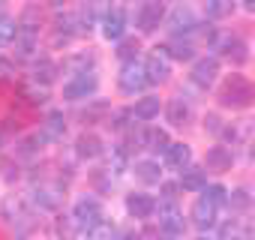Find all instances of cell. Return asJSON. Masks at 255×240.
I'll return each instance as SVG.
<instances>
[{"instance_id":"30","label":"cell","mask_w":255,"mask_h":240,"mask_svg":"<svg viewBox=\"0 0 255 240\" xmlns=\"http://www.w3.org/2000/svg\"><path fill=\"white\" fill-rule=\"evenodd\" d=\"M168 54L177 57V60H192V57H195V45H192L189 39H174L171 48H168Z\"/></svg>"},{"instance_id":"39","label":"cell","mask_w":255,"mask_h":240,"mask_svg":"<svg viewBox=\"0 0 255 240\" xmlns=\"http://www.w3.org/2000/svg\"><path fill=\"white\" fill-rule=\"evenodd\" d=\"M15 72V66H12V60H6V57H0V78H9Z\"/></svg>"},{"instance_id":"16","label":"cell","mask_w":255,"mask_h":240,"mask_svg":"<svg viewBox=\"0 0 255 240\" xmlns=\"http://www.w3.org/2000/svg\"><path fill=\"white\" fill-rule=\"evenodd\" d=\"M204 165H207L210 171H231V165H234V153H231L228 147H210L207 156H204Z\"/></svg>"},{"instance_id":"28","label":"cell","mask_w":255,"mask_h":240,"mask_svg":"<svg viewBox=\"0 0 255 240\" xmlns=\"http://www.w3.org/2000/svg\"><path fill=\"white\" fill-rule=\"evenodd\" d=\"M204 3V12H207V18H225L228 12H231V0H201Z\"/></svg>"},{"instance_id":"10","label":"cell","mask_w":255,"mask_h":240,"mask_svg":"<svg viewBox=\"0 0 255 240\" xmlns=\"http://www.w3.org/2000/svg\"><path fill=\"white\" fill-rule=\"evenodd\" d=\"M216 75H219V60L216 57L195 60V66H192V84L195 87H210L216 81Z\"/></svg>"},{"instance_id":"32","label":"cell","mask_w":255,"mask_h":240,"mask_svg":"<svg viewBox=\"0 0 255 240\" xmlns=\"http://www.w3.org/2000/svg\"><path fill=\"white\" fill-rule=\"evenodd\" d=\"M21 96H24L30 105H45V102H48V90H45L42 84H27V87L21 90Z\"/></svg>"},{"instance_id":"34","label":"cell","mask_w":255,"mask_h":240,"mask_svg":"<svg viewBox=\"0 0 255 240\" xmlns=\"http://www.w3.org/2000/svg\"><path fill=\"white\" fill-rule=\"evenodd\" d=\"M15 33H18V24L12 21V18H0V45H9V42H15Z\"/></svg>"},{"instance_id":"25","label":"cell","mask_w":255,"mask_h":240,"mask_svg":"<svg viewBox=\"0 0 255 240\" xmlns=\"http://www.w3.org/2000/svg\"><path fill=\"white\" fill-rule=\"evenodd\" d=\"M75 153L84 156V159H93V156L102 153V141H99L96 135H87V132H84V135L75 141Z\"/></svg>"},{"instance_id":"24","label":"cell","mask_w":255,"mask_h":240,"mask_svg":"<svg viewBox=\"0 0 255 240\" xmlns=\"http://www.w3.org/2000/svg\"><path fill=\"white\" fill-rule=\"evenodd\" d=\"M168 147H171V141H168V132H165V129H147V135H144V150L165 153Z\"/></svg>"},{"instance_id":"21","label":"cell","mask_w":255,"mask_h":240,"mask_svg":"<svg viewBox=\"0 0 255 240\" xmlns=\"http://www.w3.org/2000/svg\"><path fill=\"white\" fill-rule=\"evenodd\" d=\"M180 186L189 189V192H201V189L207 186V171H204V168H183Z\"/></svg>"},{"instance_id":"38","label":"cell","mask_w":255,"mask_h":240,"mask_svg":"<svg viewBox=\"0 0 255 240\" xmlns=\"http://www.w3.org/2000/svg\"><path fill=\"white\" fill-rule=\"evenodd\" d=\"M204 129H210V132H222L219 117H216V114H207V117H204Z\"/></svg>"},{"instance_id":"2","label":"cell","mask_w":255,"mask_h":240,"mask_svg":"<svg viewBox=\"0 0 255 240\" xmlns=\"http://www.w3.org/2000/svg\"><path fill=\"white\" fill-rule=\"evenodd\" d=\"M72 222H75V228H81V231H90L93 225L105 222L99 198H93V195L78 198V201H75V207H72Z\"/></svg>"},{"instance_id":"11","label":"cell","mask_w":255,"mask_h":240,"mask_svg":"<svg viewBox=\"0 0 255 240\" xmlns=\"http://www.w3.org/2000/svg\"><path fill=\"white\" fill-rule=\"evenodd\" d=\"M153 210H156L153 195H147V192H132V195H126V213H129V216L147 219V216H153Z\"/></svg>"},{"instance_id":"26","label":"cell","mask_w":255,"mask_h":240,"mask_svg":"<svg viewBox=\"0 0 255 240\" xmlns=\"http://www.w3.org/2000/svg\"><path fill=\"white\" fill-rule=\"evenodd\" d=\"M3 219L6 222H24L27 219V210H24V201L21 198H15V195H9L6 201H3Z\"/></svg>"},{"instance_id":"43","label":"cell","mask_w":255,"mask_h":240,"mask_svg":"<svg viewBox=\"0 0 255 240\" xmlns=\"http://www.w3.org/2000/svg\"><path fill=\"white\" fill-rule=\"evenodd\" d=\"M0 12H3V0H0ZM0 18H3V15H0Z\"/></svg>"},{"instance_id":"37","label":"cell","mask_w":255,"mask_h":240,"mask_svg":"<svg viewBox=\"0 0 255 240\" xmlns=\"http://www.w3.org/2000/svg\"><path fill=\"white\" fill-rule=\"evenodd\" d=\"M228 201H231V204H237V207H246V204H249V198H246V192H243V189L228 192Z\"/></svg>"},{"instance_id":"1","label":"cell","mask_w":255,"mask_h":240,"mask_svg":"<svg viewBox=\"0 0 255 240\" xmlns=\"http://www.w3.org/2000/svg\"><path fill=\"white\" fill-rule=\"evenodd\" d=\"M219 102L225 108H249L255 102V84L243 75H228L219 90Z\"/></svg>"},{"instance_id":"40","label":"cell","mask_w":255,"mask_h":240,"mask_svg":"<svg viewBox=\"0 0 255 240\" xmlns=\"http://www.w3.org/2000/svg\"><path fill=\"white\" fill-rule=\"evenodd\" d=\"M249 162H255V138L249 141Z\"/></svg>"},{"instance_id":"45","label":"cell","mask_w":255,"mask_h":240,"mask_svg":"<svg viewBox=\"0 0 255 240\" xmlns=\"http://www.w3.org/2000/svg\"><path fill=\"white\" fill-rule=\"evenodd\" d=\"M0 147H3V138H0Z\"/></svg>"},{"instance_id":"15","label":"cell","mask_w":255,"mask_h":240,"mask_svg":"<svg viewBox=\"0 0 255 240\" xmlns=\"http://www.w3.org/2000/svg\"><path fill=\"white\" fill-rule=\"evenodd\" d=\"M57 75H60V66L54 60H48V57H42L39 63H33V69H30V81L33 84H42V87H48Z\"/></svg>"},{"instance_id":"42","label":"cell","mask_w":255,"mask_h":240,"mask_svg":"<svg viewBox=\"0 0 255 240\" xmlns=\"http://www.w3.org/2000/svg\"><path fill=\"white\" fill-rule=\"evenodd\" d=\"M51 3H57V6H63V3H69V0H51Z\"/></svg>"},{"instance_id":"27","label":"cell","mask_w":255,"mask_h":240,"mask_svg":"<svg viewBox=\"0 0 255 240\" xmlns=\"http://www.w3.org/2000/svg\"><path fill=\"white\" fill-rule=\"evenodd\" d=\"M222 135H225L231 144L246 141V138L252 135V120H237V123H231V126H225V129H222Z\"/></svg>"},{"instance_id":"4","label":"cell","mask_w":255,"mask_h":240,"mask_svg":"<svg viewBox=\"0 0 255 240\" xmlns=\"http://www.w3.org/2000/svg\"><path fill=\"white\" fill-rule=\"evenodd\" d=\"M150 81H147V72H144V66L141 63H123V69H120V75H117V87L123 90V93H129V96H135V93H141L144 87H147Z\"/></svg>"},{"instance_id":"29","label":"cell","mask_w":255,"mask_h":240,"mask_svg":"<svg viewBox=\"0 0 255 240\" xmlns=\"http://www.w3.org/2000/svg\"><path fill=\"white\" fill-rule=\"evenodd\" d=\"M138 51H141V45H138V39H135V36H129V39H120V45H117V57H120L123 63H132Z\"/></svg>"},{"instance_id":"36","label":"cell","mask_w":255,"mask_h":240,"mask_svg":"<svg viewBox=\"0 0 255 240\" xmlns=\"http://www.w3.org/2000/svg\"><path fill=\"white\" fill-rule=\"evenodd\" d=\"M162 198H165V204H174V198H177V186H174V183H162Z\"/></svg>"},{"instance_id":"18","label":"cell","mask_w":255,"mask_h":240,"mask_svg":"<svg viewBox=\"0 0 255 240\" xmlns=\"http://www.w3.org/2000/svg\"><path fill=\"white\" fill-rule=\"evenodd\" d=\"M63 135H66V120L60 111H51L48 120L42 123V138L45 141H63Z\"/></svg>"},{"instance_id":"31","label":"cell","mask_w":255,"mask_h":240,"mask_svg":"<svg viewBox=\"0 0 255 240\" xmlns=\"http://www.w3.org/2000/svg\"><path fill=\"white\" fill-rule=\"evenodd\" d=\"M33 195H36V201L45 207V210H54L57 204H60V192L57 189H48V186H39V189H33Z\"/></svg>"},{"instance_id":"13","label":"cell","mask_w":255,"mask_h":240,"mask_svg":"<svg viewBox=\"0 0 255 240\" xmlns=\"http://www.w3.org/2000/svg\"><path fill=\"white\" fill-rule=\"evenodd\" d=\"M63 75L75 78V75H84V72H93V51H78V54H69L60 66Z\"/></svg>"},{"instance_id":"19","label":"cell","mask_w":255,"mask_h":240,"mask_svg":"<svg viewBox=\"0 0 255 240\" xmlns=\"http://www.w3.org/2000/svg\"><path fill=\"white\" fill-rule=\"evenodd\" d=\"M165 162L171 165V168H189V162H192V150H189V144H171L168 150H165Z\"/></svg>"},{"instance_id":"5","label":"cell","mask_w":255,"mask_h":240,"mask_svg":"<svg viewBox=\"0 0 255 240\" xmlns=\"http://www.w3.org/2000/svg\"><path fill=\"white\" fill-rule=\"evenodd\" d=\"M96 87H99V78H96V72L75 75V78H69V81L63 84V99H69V102L87 99V96H93V93H96Z\"/></svg>"},{"instance_id":"14","label":"cell","mask_w":255,"mask_h":240,"mask_svg":"<svg viewBox=\"0 0 255 240\" xmlns=\"http://www.w3.org/2000/svg\"><path fill=\"white\" fill-rule=\"evenodd\" d=\"M165 117H168V123L171 126H186L189 123V117H192V108L183 96H174L168 99V108H165Z\"/></svg>"},{"instance_id":"22","label":"cell","mask_w":255,"mask_h":240,"mask_svg":"<svg viewBox=\"0 0 255 240\" xmlns=\"http://www.w3.org/2000/svg\"><path fill=\"white\" fill-rule=\"evenodd\" d=\"M135 177L141 183H162V168H159V162L144 159V162H135Z\"/></svg>"},{"instance_id":"17","label":"cell","mask_w":255,"mask_h":240,"mask_svg":"<svg viewBox=\"0 0 255 240\" xmlns=\"http://www.w3.org/2000/svg\"><path fill=\"white\" fill-rule=\"evenodd\" d=\"M192 222L201 228V231H207V228H213L216 225V204H210V201H195V207H192Z\"/></svg>"},{"instance_id":"33","label":"cell","mask_w":255,"mask_h":240,"mask_svg":"<svg viewBox=\"0 0 255 240\" xmlns=\"http://www.w3.org/2000/svg\"><path fill=\"white\" fill-rule=\"evenodd\" d=\"M201 192H204V201H210V204H216V207L228 201V189H225V186H219V183H213V186H204Z\"/></svg>"},{"instance_id":"20","label":"cell","mask_w":255,"mask_h":240,"mask_svg":"<svg viewBox=\"0 0 255 240\" xmlns=\"http://www.w3.org/2000/svg\"><path fill=\"white\" fill-rule=\"evenodd\" d=\"M219 51H222V57L225 60H231V63H243L249 54H246V42L243 39H237V36H231V39H225L222 45H219Z\"/></svg>"},{"instance_id":"9","label":"cell","mask_w":255,"mask_h":240,"mask_svg":"<svg viewBox=\"0 0 255 240\" xmlns=\"http://www.w3.org/2000/svg\"><path fill=\"white\" fill-rule=\"evenodd\" d=\"M111 12V0H84V6H81V27H84V33H90V27L99 21L102 24V18Z\"/></svg>"},{"instance_id":"23","label":"cell","mask_w":255,"mask_h":240,"mask_svg":"<svg viewBox=\"0 0 255 240\" xmlns=\"http://www.w3.org/2000/svg\"><path fill=\"white\" fill-rule=\"evenodd\" d=\"M132 114H135V120H153V117L159 114V96H144V99H138L135 108H132Z\"/></svg>"},{"instance_id":"12","label":"cell","mask_w":255,"mask_h":240,"mask_svg":"<svg viewBox=\"0 0 255 240\" xmlns=\"http://www.w3.org/2000/svg\"><path fill=\"white\" fill-rule=\"evenodd\" d=\"M123 33H126V12H123L120 6H111V12L102 18V36L120 42Z\"/></svg>"},{"instance_id":"6","label":"cell","mask_w":255,"mask_h":240,"mask_svg":"<svg viewBox=\"0 0 255 240\" xmlns=\"http://www.w3.org/2000/svg\"><path fill=\"white\" fill-rule=\"evenodd\" d=\"M162 18H165V3H159V0H147V3H141L138 12H135V27L141 33H153Z\"/></svg>"},{"instance_id":"7","label":"cell","mask_w":255,"mask_h":240,"mask_svg":"<svg viewBox=\"0 0 255 240\" xmlns=\"http://www.w3.org/2000/svg\"><path fill=\"white\" fill-rule=\"evenodd\" d=\"M159 231H162L165 237H183V231H186V219H183V213H180L174 204L159 207Z\"/></svg>"},{"instance_id":"44","label":"cell","mask_w":255,"mask_h":240,"mask_svg":"<svg viewBox=\"0 0 255 240\" xmlns=\"http://www.w3.org/2000/svg\"><path fill=\"white\" fill-rule=\"evenodd\" d=\"M195 240H210V237H195Z\"/></svg>"},{"instance_id":"41","label":"cell","mask_w":255,"mask_h":240,"mask_svg":"<svg viewBox=\"0 0 255 240\" xmlns=\"http://www.w3.org/2000/svg\"><path fill=\"white\" fill-rule=\"evenodd\" d=\"M243 6H246L249 12H255V0H243Z\"/></svg>"},{"instance_id":"3","label":"cell","mask_w":255,"mask_h":240,"mask_svg":"<svg viewBox=\"0 0 255 240\" xmlns=\"http://www.w3.org/2000/svg\"><path fill=\"white\" fill-rule=\"evenodd\" d=\"M144 72H147V81L150 84H162L171 75V54H168V48L156 45L147 54V60H144Z\"/></svg>"},{"instance_id":"8","label":"cell","mask_w":255,"mask_h":240,"mask_svg":"<svg viewBox=\"0 0 255 240\" xmlns=\"http://www.w3.org/2000/svg\"><path fill=\"white\" fill-rule=\"evenodd\" d=\"M198 27V21H195V15H192V9L189 6H174L171 9V15H168V30L180 39V36H186V33H192Z\"/></svg>"},{"instance_id":"35","label":"cell","mask_w":255,"mask_h":240,"mask_svg":"<svg viewBox=\"0 0 255 240\" xmlns=\"http://www.w3.org/2000/svg\"><path fill=\"white\" fill-rule=\"evenodd\" d=\"M87 240H114V225L111 222H99L87 231Z\"/></svg>"}]
</instances>
